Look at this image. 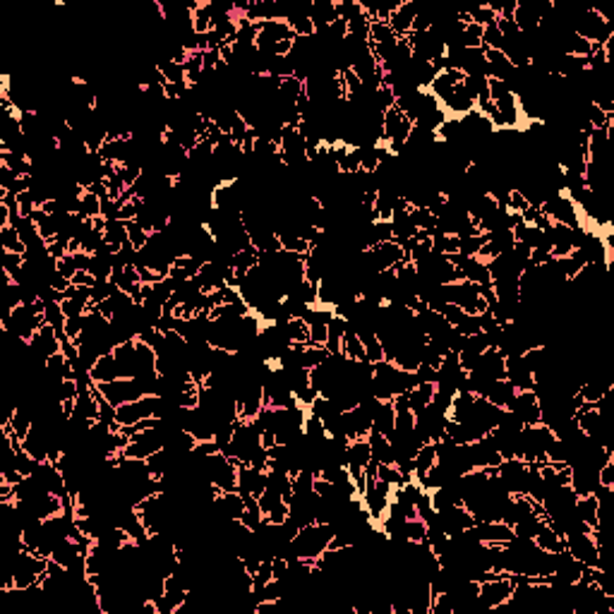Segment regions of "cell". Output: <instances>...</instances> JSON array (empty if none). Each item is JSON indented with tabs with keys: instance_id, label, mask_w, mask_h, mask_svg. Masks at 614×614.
Listing matches in <instances>:
<instances>
[{
	"instance_id": "d590c367",
	"label": "cell",
	"mask_w": 614,
	"mask_h": 614,
	"mask_svg": "<svg viewBox=\"0 0 614 614\" xmlns=\"http://www.w3.org/2000/svg\"><path fill=\"white\" fill-rule=\"evenodd\" d=\"M97 283L99 281L92 271H77V274L72 276V286H77V288H94Z\"/></svg>"
},
{
	"instance_id": "7c38bea8",
	"label": "cell",
	"mask_w": 614,
	"mask_h": 614,
	"mask_svg": "<svg viewBox=\"0 0 614 614\" xmlns=\"http://www.w3.org/2000/svg\"><path fill=\"white\" fill-rule=\"evenodd\" d=\"M533 540H535V545L540 549H545V552H561V549H566L564 535H559L552 525H547L545 521H540V525H537Z\"/></svg>"
},
{
	"instance_id": "5b68a950",
	"label": "cell",
	"mask_w": 614,
	"mask_h": 614,
	"mask_svg": "<svg viewBox=\"0 0 614 614\" xmlns=\"http://www.w3.org/2000/svg\"><path fill=\"white\" fill-rule=\"evenodd\" d=\"M267 487V471H257L252 466L238 464V492L245 499L259 497Z\"/></svg>"
},
{
	"instance_id": "9a60e30c",
	"label": "cell",
	"mask_w": 614,
	"mask_h": 614,
	"mask_svg": "<svg viewBox=\"0 0 614 614\" xmlns=\"http://www.w3.org/2000/svg\"><path fill=\"white\" fill-rule=\"evenodd\" d=\"M514 396H516V387L509 382V379H499V382H492V387L487 389V394H485V398L492 403V406L504 408V410L509 408V403H511V398H514Z\"/></svg>"
},
{
	"instance_id": "44dd1931",
	"label": "cell",
	"mask_w": 614,
	"mask_h": 614,
	"mask_svg": "<svg viewBox=\"0 0 614 614\" xmlns=\"http://www.w3.org/2000/svg\"><path fill=\"white\" fill-rule=\"evenodd\" d=\"M341 353L348 358V360H358V363H363L365 358V348H363V341H360L356 327H348L346 336H344V348H341Z\"/></svg>"
},
{
	"instance_id": "ac0fdd59",
	"label": "cell",
	"mask_w": 614,
	"mask_h": 614,
	"mask_svg": "<svg viewBox=\"0 0 614 614\" xmlns=\"http://www.w3.org/2000/svg\"><path fill=\"white\" fill-rule=\"evenodd\" d=\"M413 461H415L413 480H415V483H420V480L427 476L429 468L437 464V446H434V442H429V444H422L420 449H417V454L413 456Z\"/></svg>"
},
{
	"instance_id": "ba28073f",
	"label": "cell",
	"mask_w": 614,
	"mask_h": 614,
	"mask_svg": "<svg viewBox=\"0 0 614 614\" xmlns=\"http://www.w3.org/2000/svg\"><path fill=\"white\" fill-rule=\"evenodd\" d=\"M367 252H370V257H372V262H375V269H377V271H387V269L394 267V264L403 262V259H408V257H406V250H403L398 243H394V240H387V243H377L375 248H370Z\"/></svg>"
},
{
	"instance_id": "6da1fadb",
	"label": "cell",
	"mask_w": 614,
	"mask_h": 614,
	"mask_svg": "<svg viewBox=\"0 0 614 614\" xmlns=\"http://www.w3.org/2000/svg\"><path fill=\"white\" fill-rule=\"evenodd\" d=\"M334 535H336V528H334L331 523H307L297 530L281 557H286L288 561L302 559V561H312L314 564V561L324 554V549L329 547Z\"/></svg>"
},
{
	"instance_id": "52a82bcc",
	"label": "cell",
	"mask_w": 614,
	"mask_h": 614,
	"mask_svg": "<svg viewBox=\"0 0 614 614\" xmlns=\"http://www.w3.org/2000/svg\"><path fill=\"white\" fill-rule=\"evenodd\" d=\"M473 533L483 545H509L514 537V528L506 525L504 521H490V523H476Z\"/></svg>"
},
{
	"instance_id": "e0dca14e",
	"label": "cell",
	"mask_w": 614,
	"mask_h": 614,
	"mask_svg": "<svg viewBox=\"0 0 614 614\" xmlns=\"http://www.w3.org/2000/svg\"><path fill=\"white\" fill-rule=\"evenodd\" d=\"M598 506H600V502H598V497L595 495H586V497H579L576 499V516L581 518V521H583L588 528L591 530H595L600 525V521H598Z\"/></svg>"
},
{
	"instance_id": "8992f818",
	"label": "cell",
	"mask_w": 614,
	"mask_h": 614,
	"mask_svg": "<svg viewBox=\"0 0 614 614\" xmlns=\"http://www.w3.org/2000/svg\"><path fill=\"white\" fill-rule=\"evenodd\" d=\"M417 12H420V3H415V0H403V3L398 5L394 12H391L389 27L398 36V39H406V36L410 34Z\"/></svg>"
},
{
	"instance_id": "d6a6232c",
	"label": "cell",
	"mask_w": 614,
	"mask_h": 614,
	"mask_svg": "<svg viewBox=\"0 0 614 614\" xmlns=\"http://www.w3.org/2000/svg\"><path fill=\"white\" fill-rule=\"evenodd\" d=\"M413 427H415V413L410 408H406V410H398L396 413V429L394 432H398V434H410L413 432Z\"/></svg>"
},
{
	"instance_id": "2e32d148",
	"label": "cell",
	"mask_w": 614,
	"mask_h": 614,
	"mask_svg": "<svg viewBox=\"0 0 614 614\" xmlns=\"http://www.w3.org/2000/svg\"><path fill=\"white\" fill-rule=\"evenodd\" d=\"M434 391H437V384H429V382H422L417 384V387H413L408 391V408L413 410V413H422L429 403H432L434 398Z\"/></svg>"
},
{
	"instance_id": "9c48e42d",
	"label": "cell",
	"mask_w": 614,
	"mask_h": 614,
	"mask_svg": "<svg viewBox=\"0 0 614 614\" xmlns=\"http://www.w3.org/2000/svg\"><path fill=\"white\" fill-rule=\"evenodd\" d=\"M212 506L216 509V514L224 518V521H240L245 514V497L240 492H219L214 497Z\"/></svg>"
},
{
	"instance_id": "4fadbf2b",
	"label": "cell",
	"mask_w": 614,
	"mask_h": 614,
	"mask_svg": "<svg viewBox=\"0 0 614 614\" xmlns=\"http://www.w3.org/2000/svg\"><path fill=\"white\" fill-rule=\"evenodd\" d=\"M92 379L94 384H104V382H113V379H120V367L113 358V353H106V356H99V360L92 367Z\"/></svg>"
},
{
	"instance_id": "7402d4cb",
	"label": "cell",
	"mask_w": 614,
	"mask_h": 614,
	"mask_svg": "<svg viewBox=\"0 0 614 614\" xmlns=\"http://www.w3.org/2000/svg\"><path fill=\"white\" fill-rule=\"evenodd\" d=\"M276 236H278V243H281V250L293 252V255H307V252L312 250V245L293 231H278Z\"/></svg>"
},
{
	"instance_id": "3957f363",
	"label": "cell",
	"mask_w": 614,
	"mask_h": 614,
	"mask_svg": "<svg viewBox=\"0 0 614 614\" xmlns=\"http://www.w3.org/2000/svg\"><path fill=\"white\" fill-rule=\"evenodd\" d=\"M101 396L106 398L109 403H113V406H123V403H130V401H139L144 394L142 384L137 382V379H113V382H104V384H94Z\"/></svg>"
},
{
	"instance_id": "f546056e",
	"label": "cell",
	"mask_w": 614,
	"mask_h": 614,
	"mask_svg": "<svg viewBox=\"0 0 614 614\" xmlns=\"http://www.w3.org/2000/svg\"><path fill=\"white\" fill-rule=\"evenodd\" d=\"M149 236H151V233L144 231V228L139 226L137 221H130V224H128V240H130L132 245H135V250H137V252L147 248Z\"/></svg>"
},
{
	"instance_id": "4dcf8cb0",
	"label": "cell",
	"mask_w": 614,
	"mask_h": 614,
	"mask_svg": "<svg viewBox=\"0 0 614 614\" xmlns=\"http://www.w3.org/2000/svg\"><path fill=\"white\" fill-rule=\"evenodd\" d=\"M257 499H259V506H262L264 516H267L271 509H276V506L283 504V497L278 495L274 487H264V492H262V495H259Z\"/></svg>"
},
{
	"instance_id": "d4e9b609",
	"label": "cell",
	"mask_w": 614,
	"mask_h": 614,
	"mask_svg": "<svg viewBox=\"0 0 614 614\" xmlns=\"http://www.w3.org/2000/svg\"><path fill=\"white\" fill-rule=\"evenodd\" d=\"M156 67L161 70V75L166 77V82H170V84L190 87V84H187V77H185V67L178 65V62H173L170 58H161L159 62H156Z\"/></svg>"
},
{
	"instance_id": "cb8c5ba5",
	"label": "cell",
	"mask_w": 614,
	"mask_h": 614,
	"mask_svg": "<svg viewBox=\"0 0 614 614\" xmlns=\"http://www.w3.org/2000/svg\"><path fill=\"white\" fill-rule=\"evenodd\" d=\"M0 248H3V252H17V255H24V252H27V245L22 243L20 231H17L15 226L0 228Z\"/></svg>"
},
{
	"instance_id": "30bf717a",
	"label": "cell",
	"mask_w": 614,
	"mask_h": 614,
	"mask_svg": "<svg viewBox=\"0 0 614 614\" xmlns=\"http://www.w3.org/2000/svg\"><path fill=\"white\" fill-rule=\"evenodd\" d=\"M506 379L516 387V391L533 389V372L525 367L521 356H506Z\"/></svg>"
},
{
	"instance_id": "ffe728a7",
	"label": "cell",
	"mask_w": 614,
	"mask_h": 614,
	"mask_svg": "<svg viewBox=\"0 0 614 614\" xmlns=\"http://www.w3.org/2000/svg\"><path fill=\"white\" fill-rule=\"evenodd\" d=\"M290 344H309V327L302 317H290L283 324H278Z\"/></svg>"
},
{
	"instance_id": "277c9868",
	"label": "cell",
	"mask_w": 614,
	"mask_h": 614,
	"mask_svg": "<svg viewBox=\"0 0 614 614\" xmlns=\"http://www.w3.org/2000/svg\"><path fill=\"white\" fill-rule=\"evenodd\" d=\"M506 410H511V413L521 420L523 427L540 425V401H537V394L533 389L516 391V396L511 398V403Z\"/></svg>"
},
{
	"instance_id": "e575fe53",
	"label": "cell",
	"mask_w": 614,
	"mask_h": 614,
	"mask_svg": "<svg viewBox=\"0 0 614 614\" xmlns=\"http://www.w3.org/2000/svg\"><path fill=\"white\" fill-rule=\"evenodd\" d=\"M530 204H528V199L523 197L521 192H518V190H511L509 192V199H506V212H514V214H521V212H525V209H528Z\"/></svg>"
},
{
	"instance_id": "7a4b0ae2",
	"label": "cell",
	"mask_w": 614,
	"mask_h": 614,
	"mask_svg": "<svg viewBox=\"0 0 614 614\" xmlns=\"http://www.w3.org/2000/svg\"><path fill=\"white\" fill-rule=\"evenodd\" d=\"M511 593H514V583H511L509 574H502L499 579L483 581V583H480L478 605L483 607V610H497V607L509 603Z\"/></svg>"
},
{
	"instance_id": "d6986e66",
	"label": "cell",
	"mask_w": 614,
	"mask_h": 614,
	"mask_svg": "<svg viewBox=\"0 0 614 614\" xmlns=\"http://www.w3.org/2000/svg\"><path fill=\"white\" fill-rule=\"evenodd\" d=\"M427 537V523L422 521L420 516L415 518H406L401 525V533L398 537H391V540H406V542H425Z\"/></svg>"
},
{
	"instance_id": "8fae6325",
	"label": "cell",
	"mask_w": 614,
	"mask_h": 614,
	"mask_svg": "<svg viewBox=\"0 0 614 614\" xmlns=\"http://www.w3.org/2000/svg\"><path fill=\"white\" fill-rule=\"evenodd\" d=\"M356 331H358L360 341H363L367 363L375 365V363H382V360H387V358H384V348H382V344H379L375 329L367 327V324H360V327H356Z\"/></svg>"
},
{
	"instance_id": "603a6c76",
	"label": "cell",
	"mask_w": 614,
	"mask_h": 614,
	"mask_svg": "<svg viewBox=\"0 0 614 614\" xmlns=\"http://www.w3.org/2000/svg\"><path fill=\"white\" fill-rule=\"evenodd\" d=\"M125 240H128V224L118 219L109 221V226H106V231H104V243L111 245V248L118 252Z\"/></svg>"
},
{
	"instance_id": "836d02e7",
	"label": "cell",
	"mask_w": 614,
	"mask_h": 614,
	"mask_svg": "<svg viewBox=\"0 0 614 614\" xmlns=\"http://www.w3.org/2000/svg\"><path fill=\"white\" fill-rule=\"evenodd\" d=\"M55 267H58V274H60V276H65L67 281H72V276L80 271V269H77V264H75V257L70 255V252H67L65 257H60L58 262H55Z\"/></svg>"
},
{
	"instance_id": "4316f807",
	"label": "cell",
	"mask_w": 614,
	"mask_h": 614,
	"mask_svg": "<svg viewBox=\"0 0 614 614\" xmlns=\"http://www.w3.org/2000/svg\"><path fill=\"white\" fill-rule=\"evenodd\" d=\"M408 216L413 221V226L417 231H437V216L429 212L427 207H413L408 209Z\"/></svg>"
},
{
	"instance_id": "83f0119b",
	"label": "cell",
	"mask_w": 614,
	"mask_h": 614,
	"mask_svg": "<svg viewBox=\"0 0 614 614\" xmlns=\"http://www.w3.org/2000/svg\"><path fill=\"white\" fill-rule=\"evenodd\" d=\"M80 216L82 219H97L101 216V199L94 192H82L80 199Z\"/></svg>"
},
{
	"instance_id": "5bb4252c",
	"label": "cell",
	"mask_w": 614,
	"mask_h": 614,
	"mask_svg": "<svg viewBox=\"0 0 614 614\" xmlns=\"http://www.w3.org/2000/svg\"><path fill=\"white\" fill-rule=\"evenodd\" d=\"M372 427L377 429V432H382L384 437L394 434L396 429V410H394V403L391 401H382L379 403V408L375 410V417H372Z\"/></svg>"
},
{
	"instance_id": "f1b7e54d",
	"label": "cell",
	"mask_w": 614,
	"mask_h": 614,
	"mask_svg": "<svg viewBox=\"0 0 614 614\" xmlns=\"http://www.w3.org/2000/svg\"><path fill=\"white\" fill-rule=\"evenodd\" d=\"M468 17H471V22L480 24V27H490V24L497 22V12L492 10L487 3H483L480 8H471L468 10Z\"/></svg>"
},
{
	"instance_id": "484cf974",
	"label": "cell",
	"mask_w": 614,
	"mask_h": 614,
	"mask_svg": "<svg viewBox=\"0 0 614 614\" xmlns=\"http://www.w3.org/2000/svg\"><path fill=\"white\" fill-rule=\"evenodd\" d=\"M240 523H243L245 528H250V530H257L259 525L264 523V511H262V506H259L257 497L245 499V514H243V518H240Z\"/></svg>"
},
{
	"instance_id": "1f68e13d",
	"label": "cell",
	"mask_w": 614,
	"mask_h": 614,
	"mask_svg": "<svg viewBox=\"0 0 614 614\" xmlns=\"http://www.w3.org/2000/svg\"><path fill=\"white\" fill-rule=\"evenodd\" d=\"M504 46V36L502 31L497 29V22L490 24V27L483 29V48H495V50H502Z\"/></svg>"
}]
</instances>
